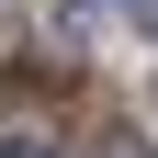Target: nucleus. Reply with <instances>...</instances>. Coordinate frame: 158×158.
I'll return each mask as SVG.
<instances>
[{
    "label": "nucleus",
    "instance_id": "1",
    "mask_svg": "<svg viewBox=\"0 0 158 158\" xmlns=\"http://www.w3.org/2000/svg\"><path fill=\"white\" fill-rule=\"evenodd\" d=\"M0 158H56V147H45L34 124H0Z\"/></svg>",
    "mask_w": 158,
    "mask_h": 158
},
{
    "label": "nucleus",
    "instance_id": "2",
    "mask_svg": "<svg viewBox=\"0 0 158 158\" xmlns=\"http://www.w3.org/2000/svg\"><path fill=\"white\" fill-rule=\"evenodd\" d=\"M90 158H147V135H90Z\"/></svg>",
    "mask_w": 158,
    "mask_h": 158
}]
</instances>
